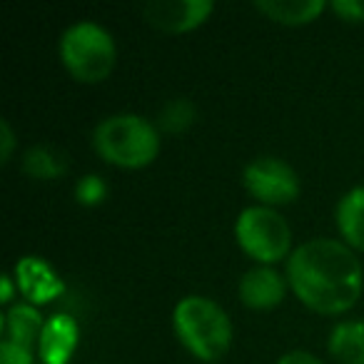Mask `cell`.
Returning <instances> with one entry per match:
<instances>
[{
	"label": "cell",
	"mask_w": 364,
	"mask_h": 364,
	"mask_svg": "<svg viewBox=\"0 0 364 364\" xmlns=\"http://www.w3.org/2000/svg\"><path fill=\"white\" fill-rule=\"evenodd\" d=\"M277 364H322L312 352H302V349H294V352H287L277 359Z\"/></svg>",
	"instance_id": "cell-21"
},
{
	"label": "cell",
	"mask_w": 364,
	"mask_h": 364,
	"mask_svg": "<svg viewBox=\"0 0 364 364\" xmlns=\"http://www.w3.org/2000/svg\"><path fill=\"white\" fill-rule=\"evenodd\" d=\"M213 11V0H152L142 8V18L157 31L180 36L203 26Z\"/></svg>",
	"instance_id": "cell-7"
},
{
	"label": "cell",
	"mask_w": 364,
	"mask_h": 364,
	"mask_svg": "<svg viewBox=\"0 0 364 364\" xmlns=\"http://www.w3.org/2000/svg\"><path fill=\"white\" fill-rule=\"evenodd\" d=\"M60 63L77 82L95 85L102 82L117 63V46L102 26L80 21L70 26L60 38Z\"/></svg>",
	"instance_id": "cell-4"
},
{
	"label": "cell",
	"mask_w": 364,
	"mask_h": 364,
	"mask_svg": "<svg viewBox=\"0 0 364 364\" xmlns=\"http://www.w3.org/2000/svg\"><path fill=\"white\" fill-rule=\"evenodd\" d=\"M287 277L277 272L274 267H257L247 269L240 279V299H242L245 307L250 309H274L284 302V294H287Z\"/></svg>",
	"instance_id": "cell-9"
},
{
	"label": "cell",
	"mask_w": 364,
	"mask_h": 364,
	"mask_svg": "<svg viewBox=\"0 0 364 364\" xmlns=\"http://www.w3.org/2000/svg\"><path fill=\"white\" fill-rule=\"evenodd\" d=\"M329 8H332L342 21L364 23V0H334Z\"/></svg>",
	"instance_id": "cell-18"
},
{
	"label": "cell",
	"mask_w": 364,
	"mask_h": 364,
	"mask_svg": "<svg viewBox=\"0 0 364 364\" xmlns=\"http://www.w3.org/2000/svg\"><path fill=\"white\" fill-rule=\"evenodd\" d=\"M242 185L264 208L289 205L299 198V175L274 155H259L242 170Z\"/></svg>",
	"instance_id": "cell-6"
},
{
	"label": "cell",
	"mask_w": 364,
	"mask_h": 364,
	"mask_svg": "<svg viewBox=\"0 0 364 364\" xmlns=\"http://www.w3.org/2000/svg\"><path fill=\"white\" fill-rule=\"evenodd\" d=\"M334 223L344 245L364 252V185L342 195L334 210Z\"/></svg>",
	"instance_id": "cell-12"
},
{
	"label": "cell",
	"mask_w": 364,
	"mask_h": 364,
	"mask_svg": "<svg viewBox=\"0 0 364 364\" xmlns=\"http://www.w3.org/2000/svg\"><path fill=\"white\" fill-rule=\"evenodd\" d=\"M23 170L36 180H55L65 175V160L48 145H33L23 157Z\"/></svg>",
	"instance_id": "cell-16"
},
{
	"label": "cell",
	"mask_w": 364,
	"mask_h": 364,
	"mask_svg": "<svg viewBox=\"0 0 364 364\" xmlns=\"http://www.w3.org/2000/svg\"><path fill=\"white\" fill-rule=\"evenodd\" d=\"M77 342H80V327L70 314L60 312L46 319L41 342H38V354L43 364H68L75 354Z\"/></svg>",
	"instance_id": "cell-10"
},
{
	"label": "cell",
	"mask_w": 364,
	"mask_h": 364,
	"mask_svg": "<svg viewBox=\"0 0 364 364\" xmlns=\"http://www.w3.org/2000/svg\"><path fill=\"white\" fill-rule=\"evenodd\" d=\"M324 0H257L255 11L267 16L269 21L279 23V26H307V23L317 21L324 11Z\"/></svg>",
	"instance_id": "cell-13"
},
{
	"label": "cell",
	"mask_w": 364,
	"mask_h": 364,
	"mask_svg": "<svg viewBox=\"0 0 364 364\" xmlns=\"http://www.w3.org/2000/svg\"><path fill=\"white\" fill-rule=\"evenodd\" d=\"M0 287H3L0 302H3V304H11L13 302V294H16V287H13V277H11V274H3V279H0Z\"/></svg>",
	"instance_id": "cell-22"
},
{
	"label": "cell",
	"mask_w": 364,
	"mask_h": 364,
	"mask_svg": "<svg viewBox=\"0 0 364 364\" xmlns=\"http://www.w3.org/2000/svg\"><path fill=\"white\" fill-rule=\"evenodd\" d=\"M235 240L250 259L264 267H272L279 259H289L294 252L287 220L274 208L264 205H252L240 213L235 223Z\"/></svg>",
	"instance_id": "cell-5"
},
{
	"label": "cell",
	"mask_w": 364,
	"mask_h": 364,
	"mask_svg": "<svg viewBox=\"0 0 364 364\" xmlns=\"http://www.w3.org/2000/svg\"><path fill=\"white\" fill-rule=\"evenodd\" d=\"M172 329L180 344L203 362H218L232 344V322L210 297L188 294L172 309Z\"/></svg>",
	"instance_id": "cell-2"
},
{
	"label": "cell",
	"mask_w": 364,
	"mask_h": 364,
	"mask_svg": "<svg viewBox=\"0 0 364 364\" xmlns=\"http://www.w3.org/2000/svg\"><path fill=\"white\" fill-rule=\"evenodd\" d=\"M327 349L339 364H364V322L349 319L332 327Z\"/></svg>",
	"instance_id": "cell-14"
},
{
	"label": "cell",
	"mask_w": 364,
	"mask_h": 364,
	"mask_svg": "<svg viewBox=\"0 0 364 364\" xmlns=\"http://www.w3.org/2000/svg\"><path fill=\"white\" fill-rule=\"evenodd\" d=\"M287 284L307 309L334 317L349 312L359 302L364 269L349 245L317 237L302 242L289 255Z\"/></svg>",
	"instance_id": "cell-1"
},
{
	"label": "cell",
	"mask_w": 364,
	"mask_h": 364,
	"mask_svg": "<svg viewBox=\"0 0 364 364\" xmlns=\"http://www.w3.org/2000/svg\"><path fill=\"white\" fill-rule=\"evenodd\" d=\"M33 352L26 347H18L13 342H0V364H33Z\"/></svg>",
	"instance_id": "cell-19"
},
{
	"label": "cell",
	"mask_w": 364,
	"mask_h": 364,
	"mask_svg": "<svg viewBox=\"0 0 364 364\" xmlns=\"http://www.w3.org/2000/svg\"><path fill=\"white\" fill-rule=\"evenodd\" d=\"M92 147L105 162L125 170H140L160 155V130L135 112H117L97 122Z\"/></svg>",
	"instance_id": "cell-3"
},
{
	"label": "cell",
	"mask_w": 364,
	"mask_h": 364,
	"mask_svg": "<svg viewBox=\"0 0 364 364\" xmlns=\"http://www.w3.org/2000/svg\"><path fill=\"white\" fill-rule=\"evenodd\" d=\"M13 150H16V135H13V127L8 120H0V162H3V165L11 162Z\"/></svg>",
	"instance_id": "cell-20"
},
{
	"label": "cell",
	"mask_w": 364,
	"mask_h": 364,
	"mask_svg": "<svg viewBox=\"0 0 364 364\" xmlns=\"http://www.w3.org/2000/svg\"><path fill=\"white\" fill-rule=\"evenodd\" d=\"M13 279L18 284V292L36 307L53 302L65 292L60 274L53 269L48 259L38 257V255H28V257L18 259L16 269H13Z\"/></svg>",
	"instance_id": "cell-8"
},
{
	"label": "cell",
	"mask_w": 364,
	"mask_h": 364,
	"mask_svg": "<svg viewBox=\"0 0 364 364\" xmlns=\"http://www.w3.org/2000/svg\"><path fill=\"white\" fill-rule=\"evenodd\" d=\"M198 120V107L188 97H175V100L165 102L157 112V130L167 132V135H180V132L190 130Z\"/></svg>",
	"instance_id": "cell-15"
},
{
	"label": "cell",
	"mask_w": 364,
	"mask_h": 364,
	"mask_svg": "<svg viewBox=\"0 0 364 364\" xmlns=\"http://www.w3.org/2000/svg\"><path fill=\"white\" fill-rule=\"evenodd\" d=\"M105 198H107V185L102 177L85 175L75 185V200L80 205H85V208H95V205L105 203Z\"/></svg>",
	"instance_id": "cell-17"
},
{
	"label": "cell",
	"mask_w": 364,
	"mask_h": 364,
	"mask_svg": "<svg viewBox=\"0 0 364 364\" xmlns=\"http://www.w3.org/2000/svg\"><path fill=\"white\" fill-rule=\"evenodd\" d=\"M43 327H46V319L31 302H18L8 307V312L3 314V324H0L6 342L26 347L31 352H36L38 342H41Z\"/></svg>",
	"instance_id": "cell-11"
}]
</instances>
